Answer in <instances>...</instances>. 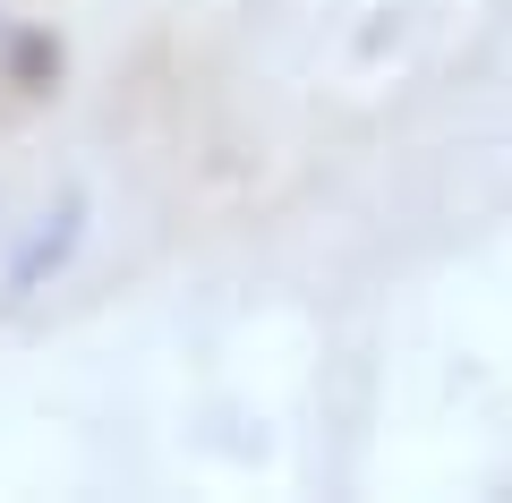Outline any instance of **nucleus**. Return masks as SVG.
Masks as SVG:
<instances>
[{"instance_id":"f257e3e1","label":"nucleus","mask_w":512,"mask_h":503,"mask_svg":"<svg viewBox=\"0 0 512 503\" xmlns=\"http://www.w3.org/2000/svg\"><path fill=\"white\" fill-rule=\"evenodd\" d=\"M77 222H86V205H60V214H52V222H43V231L18 248V265H9V290H35L43 273H60V265H69V248H77Z\"/></svg>"}]
</instances>
